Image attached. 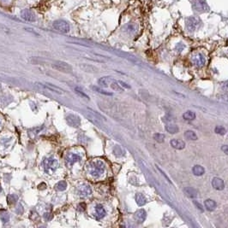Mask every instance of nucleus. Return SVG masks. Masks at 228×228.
I'll list each match as a JSON object with an SVG mask.
<instances>
[{"label":"nucleus","instance_id":"f257e3e1","mask_svg":"<svg viewBox=\"0 0 228 228\" xmlns=\"http://www.w3.org/2000/svg\"><path fill=\"white\" fill-rule=\"evenodd\" d=\"M104 162L101 160H93L87 165V172L94 178H100L105 172Z\"/></svg>","mask_w":228,"mask_h":228},{"label":"nucleus","instance_id":"f03ea898","mask_svg":"<svg viewBox=\"0 0 228 228\" xmlns=\"http://www.w3.org/2000/svg\"><path fill=\"white\" fill-rule=\"evenodd\" d=\"M43 166L45 172L48 174H52L57 170V167H58V162L53 157H47L44 160Z\"/></svg>","mask_w":228,"mask_h":228},{"label":"nucleus","instance_id":"7ed1b4c3","mask_svg":"<svg viewBox=\"0 0 228 228\" xmlns=\"http://www.w3.org/2000/svg\"><path fill=\"white\" fill-rule=\"evenodd\" d=\"M54 29H56L58 32L63 33H67L70 32V24L67 21L62 20L55 21L52 24Z\"/></svg>","mask_w":228,"mask_h":228},{"label":"nucleus","instance_id":"20e7f679","mask_svg":"<svg viewBox=\"0 0 228 228\" xmlns=\"http://www.w3.org/2000/svg\"><path fill=\"white\" fill-rule=\"evenodd\" d=\"M52 67L55 69L61 71V72H64V73H71L72 72V67L69 63H65V62H62V61L55 62Z\"/></svg>","mask_w":228,"mask_h":228},{"label":"nucleus","instance_id":"39448f33","mask_svg":"<svg viewBox=\"0 0 228 228\" xmlns=\"http://www.w3.org/2000/svg\"><path fill=\"white\" fill-rule=\"evenodd\" d=\"M77 195L80 197H88L92 194V188L89 185L87 184H82L77 189Z\"/></svg>","mask_w":228,"mask_h":228},{"label":"nucleus","instance_id":"423d86ee","mask_svg":"<svg viewBox=\"0 0 228 228\" xmlns=\"http://www.w3.org/2000/svg\"><path fill=\"white\" fill-rule=\"evenodd\" d=\"M38 85L41 87H43V88H46V89L49 90L50 92H52V93H56L57 94H64V90H62L61 88L59 87H57V86H54V85H52L50 83H47V84H40V83H38Z\"/></svg>","mask_w":228,"mask_h":228},{"label":"nucleus","instance_id":"0eeeda50","mask_svg":"<svg viewBox=\"0 0 228 228\" xmlns=\"http://www.w3.org/2000/svg\"><path fill=\"white\" fill-rule=\"evenodd\" d=\"M21 17L23 20L27 21H34L36 20V17H35L34 13L29 10H22L21 13Z\"/></svg>","mask_w":228,"mask_h":228},{"label":"nucleus","instance_id":"6e6552de","mask_svg":"<svg viewBox=\"0 0 228 228\" xmlns=\"http://www.w3.org/2000/svg\"><path fill=\"white\" fill-rule=\"evenodd\" d=\"M81 159H82V156L79 154H77V153H70L66 156V162H67L69 165L72 166L76 162L81 161Z\"/></svg>","mask_w":228,"mask_h":228},{"label":"nucleus","instance_id":"1a4fd4ad","mask_svg":"<svg viewBox=\"0 0 228 228\" xmlns=\"http://www.w3.org/2000/svg\"><path fill=\"white\" fill-rule=\"evenodd\" d=\"M212 185L213 187L217 190V191H222L225 188V183L223 181V179L218 177H215L212 180Z\"/></svg>","mask_w":228,"mask_h":228},{"label":"nucleus","instance_id":"9d476101","mask_svg":"<svg viewBox=\"0 0 228 228\" xmlns=\"http://www.w3.org/2000/svg\"><path fill=\"white\" fill-rule=\"evenodd\" d=\"M67 122L71 126L78 127L81 125V121L79 117L75 115H69L67 116Z\"/></svg>","mask_w":228,"mask_h":228},{"label":"nucleus","instance_id":"9b49d317","mask_svg":"<svg viewBox=\"0 0 228 228\" xmlns=\"http://www.w3.org/2000/svg\"><path fill=\"white\" fill-rule=\"evenodd\" d=\"M107 214V212L105 210L104 207L101 204H97L94 208V215L98 220H101V219L104 218L105 215Z\"/></svg>","mask_w":228,"mask_h":228},{"label":"nucleus","instance_id":"f8f14e48","mask_svg":"<svg viewBox=\"0 0 228 228\" xmlns=\"http://www.w3.org/2000/svg\"><path fill=\"white\" fill-rule=\"evenodd\" d=\"M135 220L138 222V223H143L147 217V213L144 209H139L135 213Z\"/></svg>","mask_w":228,"mask_h":228},{"label":"nucleus","instance_id":"ddd939ff","mask_svg":"<svg viewBox=\"0 0 228 228\" xmlns=\"http://www.w3.org/2000/svg\"><path fill=\"white\" fill-rule=\"evenodd\" d=\"M170 144H171V147H173L176 150H183L185 148V143L180 139H171L170 141Z\"/></svg>","mask_w":228,"mask_h":228},{"label":"nucleus","instance_id":"4468645a","mask_svg":"<svg viewBox=\"0 0 228 228\" xmlns=\"http://www.w3.org/2000/svg\"><path fill=\"white\" fill-rule=\"evenodd\" d=\"M193 63L198 67H202L205 64V57L201 54H196L192 57Z\"/></svg>","mask_w":228,"mask_h":228},{"label":"nucleus","instance_id":"2eb2a0df","mask_svg":"<svg viewBox=\"0 0 228 228\" xmlns=\"http://www.w3.org/2000/svg\"><path fill=\"white\" fill-rule=\"evenodd\" d=\"M113 80L112 78L111 77H108V76H106V77H102L101 79L98 80V84L100 85L102 87H108V86L111 85L112 81Z\"/></svg>","mask_w":228,"mask_h":228},{"label":"nucleus","instance_id":"dca6fc26","mask_svg":"<svg viewBox=\"0 0 228 228\" xmlns=\"http://www.w3.org/2000/svg\"><path fill=\"white\" fill-rule=\"evenodd\" d=\"M204 205L206 209L208 210V211H214L216 208V206H217L216 202L214 200H212V199H207L204 202Z\"/></svg>","mask_w":228,"mask_h":228},{"label":"nucleus","instance_id":"f3484780","mask_svg":"<svg viewBox=\"0 0 228 228\" xmlns=\"http://www.w3.org/2000/svg\"><path fill=\"white\" fill-rule=\"evenodd\" d=\"M184 192L191 198H196L197 197V191L192 187H185L184 189Z\"/></svg>","mask_w":228,"mask_h":228},{"label":"nucleus","instance_id":"a211bd4d","mask_svg":"<svg viewBox=\"0 0 228 228\" xmlns=\"http://www.w3.org/2000/svg\"><path fill=\"white\" fill-rule=\"evenodd\" d=\"M136 202L137 203L138 206H143V205L146 204L147 202V198L145 197V196L141 193H136Z\"/></svg>","mask_w":228,"mask_h":228},{"label":"nucleus","instance_id":"6ab92c4d","mask_svg":"<svg viewBox=\"0 0 228 228\" xmlns=\"http://www.w3.org/2000/svg\"><path fill=\"white\" fill-rule=\"evenodd\" d=\"M192 173H193L194 175L196 176H201L202 174H204L205 169L202 166L196 165L194 166L193 169H192Z\"/></svg>","mask_w":228,"mask_h":228},{"label":"nucleus","instance_id":"aec40b11","mask_svg":"<svg viewBox=\"0 0 228 228\" xmlns=\"http://www.w3.org/2000/svg\"><path fill=\"white\" fill-rule=\"evenodd\" d=\"M166 132H168L169 133L171 134H175V133H178V126L177 125H174V124H169V125H166Z\"/></svg>","mask_w":228,"mask_h":228},{"label":"nucleus","instance_id":"412c9836","mask_svg":"<svg viewBox=\"0 0 228 228\" xmlns=\"http://www.w3.org/2000/svg\"><path fill=\"white\" fill-rule=\"evenodd\" d=\"M185 137L189 140H197V135L194 131H191V130H188L185 132Z\"/></svg>","mask_w":228,"mask_h":228},{"label":"nucleus","instance_id":"4be33fe9","mask_svg":"<svg viewBox=\"0 0 228 228\" xmlns=\"http://www.w3.org/2000/svg\"><path fill=\"white\" fill-rule=\"evenodd\" d=\"M183 118L186 121H193V120L196 119V114L191 110H188V111L184 113Z\"/></svg>","mask_w":228,"mask_h":228},{"label":"nucleus","instance_id":"5701e85b","mask_svg":"<svg viewBox=\"0 0 228 228\" xmlns=\"http://www.w3.org/2000/svg\"><path fill=\"white\" fill-rule=\"evenodd\" d=\"M110 86H111L114 91H117V92H123V90H124V88L119 85L118 81H116V80H114V79L112 81Z\"/></svg>","mask_w":228,"mask_h":228},{"label":"nucleus","instance_id":"b1692460","mask_svg":"<svg viewBox=\"0 0 228 228\" xmlns=\"http://www.w3.org/2000/svg\"><path fill=\"white\" fill-rule=\"evenodd\" d=\"M67 187V183L64 180H62V181L58 182L57 185H55V189L57 190V191H59V192H62V191H64L65 189Z\"/></svg>","mask_w":228,"mask_h":228},{"label":"nucleus","instance_id":"393cba45","mask_svg":"<svg viewBox=\"0 0 228 228\" xmlns=\"http://www.w3.org/2000/svg\"><path fill=\"white\" fill-rule=\"evenodd\" d=\"M154 139L158 143H163L165 140V135L162 133H155L154 135Z\"/></svg>","mask_w":228,"mask_h":228},{"label":"nucleus","instance_id":"a878e982","mask_svg":"<svg viewBox=\"0 0 228 228\" xmlns=\"http://www.w3.org/2000/svg\"><path fill=\"white\" fill-rule=\"evenodd\" d=\"M75 92H76L79 96L82 97H83V98H86V99H88V98H89L87 94L84 93L83 91L81 89V88H79V87H76V88H75Z\"/></svg>","mask_w":228,"mask_h":228},{"label":"nucleus","instance_id":"bb28decb","mask_svg":"<svg viewBox=\"0 0 228 228\" xmlns=\"http://www.w3.org/2000/svg\"><path fill=\"white\" fill-rule=\"evenodd\" d=\"M215 132L217 134H220V135H224V134H226V131L225 127H223L221 126H217L215 128Z\"/></svg>","mask_w":228,"mask_h":228},{"label":"nucleus","instance_id":"cd10ccee","mask_svg":"<svg viewBox=\"0 0 228 228\" xmlns=\"http://www.w3.org/2000/svg\"><path fill=\"white\" fill-rule=\"evenodd\" d=\"M0 219L2 221L6 223L10 221V215H8V213H6V212H3L2 214H0Z\"/></svg>","mask_w":228,"mask_h":228},{"label":"nucleus","instance_id":"c85d7f7f","mask_svg":"<svg viewBox=\"0 0 228 228\" xmlns=\"http://www.w3.org/2000/svg\"><path fill=\"white\" fill-rule=\"evenodd\" d=\"M93 89H94V91H96L97 93H101V94H104V95H107V96H112V93L106 92V91L101 89V88H99V87H97V86H94V87H93Z\"/></svg>","mask_w":228,"mask_h":228},{"label":"nucleus","instance_id":"c756f323","mask_svg":"<svg viewBox=\"0 0 228 228\" xmlns=\"http://www.w3.org/2000/svg\"><path fill=\"white\" fill-rule=\"evenodd\" d=\"M113 152H114V154H115L116 155H117V156H120L121 155L119 153H121V154L123 153V151H122V150H121V148L119 147V146H116V147L114 148Z\"/></svg>","mask_w":228,"mask_h":228},{"label":"nucleus","instance_id":"7c9ffc66","mask_svg":"<svg viewBox=\"0 0 228 228\" xmlns=\"http://www.w3.org/2000/svg\"><path fill=\"white\" fill-rule=\"evenodd\" d=\"M10 197H11V198L12 199H11V200H10V199H8V200H9V203H10V204H12V203H13L14 204V203L17 201V197L16 195H11Z\"/></svg>","mask_w":228,"mask_h":228},{"label":"nucleus","instance_id":"2f4dec72","mask_svg":"<svg viewBox=\"0 0 228 228\" xmlns=\"http://www.w3.org/2000/svg\"><path fill=\"white\" fill-rule=\"evenodd\" d=\"M118 83H119V85H120L122 87H124V88H127V89H130V88H131V86H129L128 84L123 82V81H118Z\"/></svg>","mask_w":228,"mask_h":228},{"label":"nucleus","instance_id":"473e14b6","mask_svg":"<svg viewBox=\"0 0 228 228\" xmlns=\"http://www.w3.org/2000/svg\"><path fill=\"white\" fill-rule=\"evenodd\" d=\"M221 150L224 152V153H225L226 155H228V145H226L222 146Z\"/></svg>","mask_w":228,"mask_h":228},{"label":"nucleus","instance_id":"72a5a7b5","mask_svg":"<svg viewBox=\"0 0 228 228\" xmlns=\"http://www.w3.org/2000/svg\"><path fill=\"white\" fill-rule=\"evenodd\" d=\"M194 203L195 205L197 207V208L199 209V210H201V212H203V208H202V206H201V204H199V202H197L196 201H194Z\"/></svg>","mask_w":228,"mask_h":228},{"label":"nucleus","instance_id":"f704fd0d","mask_svg":"<svg viewBox=\"0 0 228 228\" xmlns=\"http://www.w3.org/2000/svg\"><path fill=\"white\" fill-rule=\"evenodd\" d=\"M158 169H159V171H160V172H161V174H162V175L164 176L165 178H166V179H167V181H168V182H169V183H171V180H170V178H168L167 176H166V174H165V173H164V172H163V171H162V170H161V169H159V168H158Z\"/></svg>","mask_w":228,"mask_h":228},{"label":"nucleus","instance_id":"c9c22d12","mask_svg":"<svg viewBox=\"0 0 228 228\" xmlns=\"http://www.w3.org/2000/svg\"><path fill=\"white\" fill-rule=\"evenodd\" d=\"M0 192H1V186H0Z\"/></svg>","mask_w":228,"mask_h":228},{"label":"nucleus","instance_id":"e433bc0d","mask_svg":"<svg viewBox=\"0 0 228 228\" xmlns=\"http://www.w3.org/2000/svg\"><path fill=\"white\" fill-rule=\"evenodd\" d=\"M0 90H1V86H0Z\"/></svg>","mask_w":228,"mask_h":228}]
</instances>
